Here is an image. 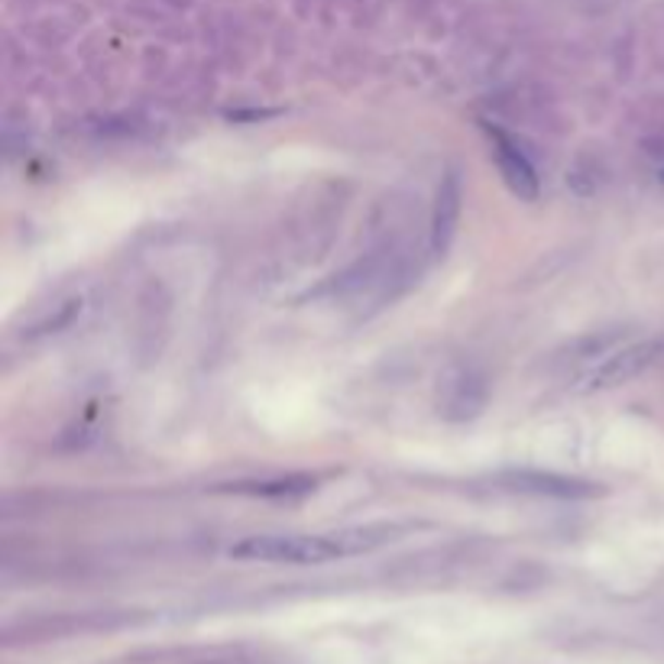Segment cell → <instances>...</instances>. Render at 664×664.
<instances>
[{"mask_svg":"<svg viewBox=\"0 0 664 664\" xmlns=\"http://www.w3.org/2000/svg\"><path fill=\"white\" fill-rule=\"evenodd\" d=\"M396 529H347L331 534H250L231 544L234 561H260V564H324L334 557L367 554L386 541H393Z\"/></svg>","mask_w":664,"mask_h":664,"instance_id":"6da1fadb","label":"cell"},{"mask_svg":"<svg viewBox=\"0 0 664 664\" xmlns=\"http://www.w3.org/2000/svg\"><path fill=\"white\" fill-rule=\"evenodd\" d=\"M664 341H639V344H629L616 354H610L600 367H593L580 390L583 393H600V390H616V386H626L632 380H639L649 367H655L662 360Z\"/></svg>","mask_w":664,"mask_h":664,"instance_id":"7a4b0ae2","label":"cell"},{"mask_svg":"<svg viewBox=\"0 0 664 664\" xmlns=\"http://www.w3.org/2000/svg\"><path fill=\"white\" fill-rule=\"evenodd\" d=\"M500 483L506 490L548 496V500H597V496L610 493L603 483L564 477V474H551V470H506V474H500Z\"/></svg>","mask_w":664,"mask_h":664,"instance_id":"3957f363","label":"cell"},{"mask_svg":"<svg viewBox=\"0 0 664 664\" xmlns=\"http://www.w3.org/2000/svg\"><path fill=\"white\" fill-rule=\"evenodd\" d=\"M483 131H487L490 143H493V159H496L500 175H503V182L509 185V192H513L519 201H538V195H541V179H538L534 165L529 162V156L519 149V143H516L509 133L493 127V124H483Z\"/></svg>","mask_w":664,"mask_h":664,"instance_id":"277c9868","label":"cell"},{"mask_svg":"<svg viewBox=\"0 0 664 664\" xmlns=\"http://www.w3.org/2000/svg\"><path fill=\"white\" fill-rule=\"evenodd\" d=\"M460 211H464V179L451 165L438 182V195H434V208H431V250L438 257H444L447 247L454 244Z\"/></svg>","mask_w":664,"mask_h":664,"instance_id":"5b68a950","label":"cell"},{"mask_svg":"<svg viewBox=\"0 0 664 664\" xmlns=\"http://www.w3.org/2000/svg\"><path fill=\"white\" fill-rule=\"evenodd\" d=\"M318 487L311 474H288V477H272V480H254V483H228L221 487L224 493L237 496H260V500H295L305 496Z\"/></svg>","mask_w":664,"mask_h":664,"instance_id":"8992f818","label":"cell"},{"mask_svg":"<svg viewBox=\"0 0 664 664\" xmlns=\"http://www.w3.org/2000/svg\"><path fill=\"white\" fill-rule=\"evenodd\" d=\"M272 111H247V114H231L234 121H257V118H269Z\"/></svg>","mask_w":664,"mask_h":664,"instance_id":"52a82bcc","label":"cell"}]
</instances>
